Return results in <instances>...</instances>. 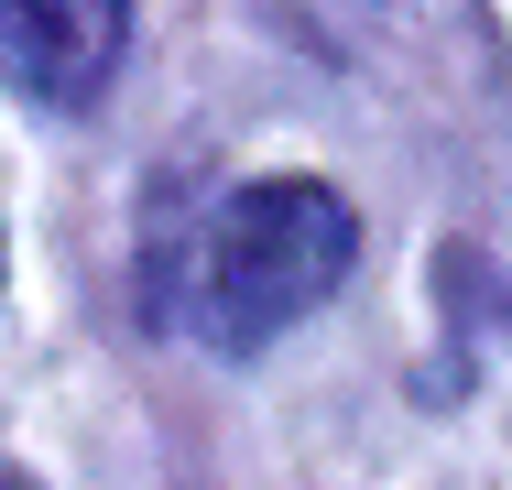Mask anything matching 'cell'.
<instances>
[{
	"label": "cell",
	"mask_w": 512,
	"mask_h": 490,
	"mask_svg": "<svg viewBox=\"0 0 512 490\" xmlns=\"http://www.w3.org/2000/svg\"><path fill=\"white\" fill-rule=\"evenodd\" d=\"M131 44V0H0V88L33 109H88Z\"/></svg>",
	"instance_id": "obj_2"
},
{
	"label": "cell",
	"mask_w": 512,
	"mask_h": 490,
	"mask_svg": "<svg viewBox=\"0 0 512 490\" xmlns=\"http://www.w3.org/2000/svg\"><path fill=\"white\" fill-rule=\"evenodd\" d=\"M360 262V218L349 196L316 175H262V186L207 196L197 218L164 240L153 262V305L207 338V349H262L295 316H316Z\"/></svg>",
	"instance_id": "obj_1"
},
{
	"label": "cell",
	"mask_w": 512,
	"mask_h": 490,
	"mask_svg": "<svg viewBox=\"0 0 512 490\" xmlns=\"http://www.w3.org/2000/svg\"><path fill=\"white\" fill-rule=\"evenodd\" d=\"M0 490H44V480H22V469H11V458H0Z\"/></svg>",
	"instance_id": "obj_3"
}]
</instances>
